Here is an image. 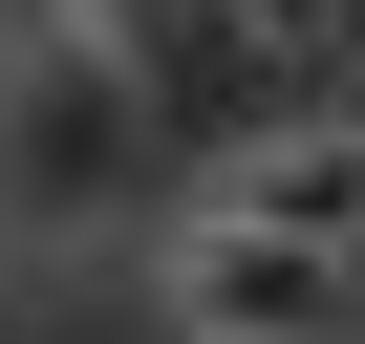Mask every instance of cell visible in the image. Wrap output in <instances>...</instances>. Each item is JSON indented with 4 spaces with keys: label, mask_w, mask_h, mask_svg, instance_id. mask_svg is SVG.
<instances>
[{
    "label": "cell",
    "mask_w": 365,
    "mask_h": 344,
    "mask_svg": "<svg viewBox=\"0 0 365 344\" xmlns=\"http://www.w3.org/2000/svg\"><path fill=\"white\" fill-rule=\"evenodd\" d=\"M129 151H150V86H129L86 22L0 65V194H22V216H108V194H129Z\"/></svg>",
    "instance_id": "6da1fadb"
},
{
    "label": "cell",
    "mask_w": 365,
    "mask_h": 344,
    "mask_svg": "<svg viewBox=\"0 0 365 344\" xmlns=\"http://www.w3.org/2000/svg\"><path fill=\"white\" fill-rule=\"evenodd\" d=\"M172 344H344V258H301L258 216H194L172 237Z\"/></svg>",
    "instance_id": "7a4b0ae2"
},
{
    "label": "cell",
    "mask_w": 365,
    "mask_h": 344,
    "mask_svg": "<svg viewBox=\"0 0 365 344\" xmlns=\"http://www.w3.org/2000/svg\"><path fill=\"white\" fill-rule=\"evenodd\" d=\"M215 216H258V237H301V258H365V129H258V151L215 172Z\"/></svg>",
    "instance_id": "3957f363"
},
{
    "label": "cell",
    "mask_w": 365,
    "mask_h": 344,
    "mask_svg": "<svg viewBox=\"0 0 365 344\" xmlns=\"http://www.w3.org/2000/svg\"><path fill=\"white\" fill-rule=\"evenodd\" d=\"M65 22H86L150 108H194V86H215V44H237V0H65Z\"/></svg>",
    "instance_id": "277c9868"
},
{
    "label": "cell",
    "mask_w": 365,
    "mask_h": 344,
    "mask_svg": "<svg viewBox=\"0 0 365 344\" xmlns=\"http://www.w3.org/2000/svg\"><path fill=\"white\" fill-rule=\"evenodd\" d=\"M0 344H65V323H43V301H22V280H0Z\"/></svg>",
    "instance_id": "5b68a950"
}]
</instances>
